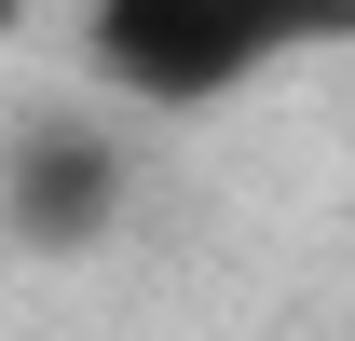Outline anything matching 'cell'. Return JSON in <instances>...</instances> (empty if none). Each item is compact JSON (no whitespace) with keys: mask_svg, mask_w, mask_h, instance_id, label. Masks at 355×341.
I'll return each mask as SVG.
<instances>
[{"mask_svg":"<svg viewBox=\"0 0 355 341\" xmlns=\"http://www.w3.org/2000/svg\"><path fill=\"white\" fill-rule=\"evenodd\" d=\"M314 28V0H96V69L150 110H205Z\"/></svg>","mask_w":355,"mask_h":341,"instance_id":"6da1fadb","label":"cell"},{"mask_svg":"<svg viewBox=\"0 0 355 341\" xmlns=\"http://www.w3.org/2000/svg\"><path fill=\"white\" fill-rule=\"evenodd\" d=\"M28 14H42V0H0V42H14V28H28Z\"/></svg>","mask_w":355,"mask_h":341,"instance_id":"7a4b0ae2","label":"cell"}]
</instances>
